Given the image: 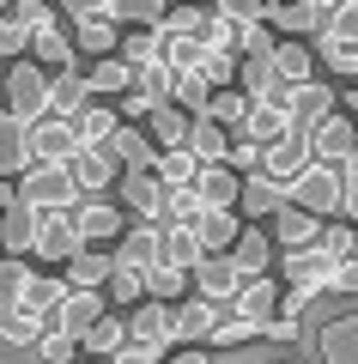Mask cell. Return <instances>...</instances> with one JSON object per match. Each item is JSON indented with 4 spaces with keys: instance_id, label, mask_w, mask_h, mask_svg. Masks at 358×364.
Masks as SVG:
<instances>
[{
    "instance_id": "41",
    "label": "cell",
    "mask_w": 358,
    "mask_h": 364,
    "mask_svg": "<svg viewBox=\"0 0 358 364\" xmlns=\"http://www.w3.org/2000/svg\"><path fill=\"white\" fill-rule=\"evenodd\" d=\"M189 122H194V116H182V109L158 104L152 116H146V134H152L158 146H182V140H189Z\"/></svg>"
},
{
    "instance_id": "10",
    "label": "cell",
    "mask_w": 358,
    "mask_h": 364,
    "mask_svg": "<svg viewBox=\"0 0 358 364\" xmlns=\"http://www.w3.org/2000/svg\"><path fill=\"white\" fill-rule=\"evenodd\" d=\"M25 55H37L43 67H79V49H73V25H61V13L25 25Z\"/></svg>"
},
{
    "instance_id": "15",
    "label": "cell",
    "mask_w": 358,
    "mask_h": 364,
    "mask_svg": "<svg viewBox=\"0 0 358 364\" xmlns=\"http://www.w3.org/2000/svg\"><path fill=\"white\" fill-rule=\"evenodd\" d=\"M189 286L206 291V298H219V304H231V291L243 286V267L231 261V249H225V255H201V261H194V273H189Z\"/></svg>"
},
{
    "instance_id": "2",
    "label": "cell",
    "mask_w": 358,
    "mask_h": 364,
    "mask_svg": "<svg viewBox=\"0 0 358 364\" xmlns=\"http://www.w3.org/2000/svg\"><path fill=\"white\" fill-rule=\"evenodd\" d=\"M0 91H6V116H19V122L43 116V109H49V67H43L37 55H13Z\"/></svg>"
},
{
    "instance_id": "20",
    "label": "cell",
    "mask_w": 358,
    "mask_h": 364,
    "mask_svg": "<svg viewBox=\"0 0 358 364\" xmlns=\"http://www.w3.org/2000/svg\"><path fill=\"white\" fill-rule=\"evenodd\" d=\"M37 164V158H31V140H25V122L19 116H6V109H0V182H19L25 176V170Z\"/></svg>"
},
{
    "instance_id": "28",
    "label": "cell",
    "mask_w": 358,
    "mask_h": 364,
    "mask_svg": "<svg viewBox=\"0 0 358 364\" xmlns=\"http://www.w3.org/2000/svg\"><path fill=\"white\" fill-rule=\"evenodd\" d=\"M85 85H91V97H122V91L134 85V67L122 61V55H91Z\"/></svg>"
},
{
    "instance_id": "37",
    "label": "cell",
    "mask_w": 358,
    "mask_h": 364,
    "mask_svg": "<svg viewBox=\"0 0 358 364\" xmlns=\"http://www.w3.org/2000/svg\"><path fill=\"white\" fill-rule=\"evenodd\" d=\"M334 109V91L322 85V79H304V85H292V122L298 128H310L316 116H328Z\"/></svg>"
},
{
    "instance_id": "18",
    "label": "cell",
    "mask_w": 358,
    "mask_h": 364,
    "mask_svg": "<svg viewBox=\"0 0 358 364\" xmlns=\"http://www.w3.org/2000/svg\"><path fill=\"white\" fill-rule=\"evenodd\" d=\"M322 225H328V219L304 213L298 200H280V207H273V243H280V255H285V249H304V243H316V237H322Z\"/></svg>"
},
{
    "instance_id": "22",
    "label": "cell",
    "mask_w": 358,
    "mask_h": 364,
    "mask_svg": "<svg viewBox=\"0 0 358 364\" xmlns=\"http://www.w3.org/2000/svg\"><path fill=\"white\" fill-rule=\"evenodd\" d=\"M231 261L243 267V279L249 273H273V231H261V225L243 219V231H237V243H231Z\"/></svg>"
},
{
    "instance_id": "8",
    "label": "cell",
    "mask_w": 358,
    "mask_h": 364,
    "mask_svg": "<svg viewBox=\"0 0 358 364\" xmlns=\"http://www.w3.org/2000/svg\"><path fill=\"white\" fill-rule=\"evenodd\" d=\"M25 140H31V158H49V164H67L85 146L79 128H73V116H55V109H43V116L25 122Z\"/></svg>"
},
{
    "instance_id": "19",
    "label": "cell",
    "mask_w": 358,
    "mask_h": 364,
    "mask_svg": "<svg viewBox=\"0 0 358 364\" xmlns=\"http://www.w3.org/2000/svg\"><path fill=\"white\" fill-rule=\"evenodd\" d=\"M268 61H273V79H285V85L316 79V49H310V37H273Z\"/></svg>"
},
{
    "instance_id": "49",
    "label": "cell",
    "mask_w": 358,
    "mask_h": 364,
    "mask_svg": "<svg viewBox=\"0 0 358 364\" xmlns=\"http://www.w3.org/2000/svg\"><path fill=\"white\" fill-rule=\"evenodd\" d=\"M13 55H25V25L0 6V61H13Z\"/></svg>"
},
{
    "instance_id": "42",
    "label": "cell",
    "mask_w": 358,
    "mask_h": 364,
    "mask_svg": "<svg viewBox=\"0 0 358 364\" xmlns=\"http://www.w3.org/2000/svg\"><path fill=\"white\" fill-rule=\"evenodd\" d=\"M158 31H170V37H201V31H206V6H201V0H182V6H164Z\"/></svg>"
},
{
    "instance_id": "9",
    "label": "cell",
    "mask_w": 358,
    "mask_h": 364,
    "mask_svg": "<svg viewBox=\"0 0 358 364\" xmlns=\"http://www.w3.org/2000/svg\"><path fill=\"white\" fill-rule=\"evenodd\" d=\"M115 195H122V207H128L134 219H164L170 182L158 176L152 164H146V170H122V176H115Z\"/></svg>"
},
{
    "instance_id": "53",
    "label": "cell",
    "mask_w": 358,
    "mask_h": 364,
    "mask_svg": "<svg viewBox=\"0 0 358 364\" xmlns=\"http://www.w3.org/2000/svg\"><path fill=\"white\" fill-rule=\"evenodd\" d=\"M268 364H304V358H268Z\"/></svg>"
},
{
    "instance_id": "55",
    "label": "cell",
    "mask_w": 358,
    "mask_h": 364,
    "mask_svg": "<svg viewBox=\"0 0 358 364\" xmlns=\"http://www.w3.org/2000/svg\"><path fill=\"white\" fill-rule=\"evenodd\" d=\"M0 6H6V0H0Z\"/></svg>"
},
{
    "instance_id": "38",
    "label": "cell",
    "mask_w": 358,
    "mask_h": 364,
    "mask_svg": "<svg viewBox=\"0 0 358 364\" xmlns=\"http://www.w3.org/2000/svg\"><path fill=\"white\" fill-rule=\"evenodd\" d=\"M146 298H164V304L189 298V267H170V261H152V267H146Z\"/></svg>"
},
{
    "instance_id": "7",
    "label": "cell",
    "mask_w": 358,
    "mask_h": 364,
    "mask_svg": "<svg viewBox=\"0 0 358 364\" xmlns=\"http://www.w3.org/2000/svg\"><path fill=\"white\" fill-rule=\"evenodd\" d=\"M310 164H316V152H310V134L292 128V134H280V140L261 146V164H256V170H261V176H273L280 188H292V182L304 176Z\"/></svg>"
},
{
    "instance_id": "31",
    "label": "cell",
    "mask_w": 358,
    "mask_h": 364,
    "mask_svg": "<svg viewBox=\"0 0 358 364\" xmlns=\"http://www.w3.org/2000/svg\"><path fill=\"white\" fill-rule=\"evenodd\" d=\"M85 97H91V85H85L79 67H49V109L55 116H73Z\"/></svg>"
},
{
    "instance_id": "51",
    "label": "cell",
    "mask_w": 358,
    "mask_h": 364,
    "mask_svg": "<svg viewBox=\"0 0 358 364\" xmlns=\"http://www.w3.org/2000/svg\"><path fill=\"white\" fill-rule=\"evenodd\" d=\"M164 364H206V346H177Z\"/></svg>"
},
{
    "instance_id": "52",
    "label": "cell",
    "mask_w": 358,
    "mask_h": 364,
    "mask_svg": "<svg viewBox=\"0 0 358 364\" xmlns=\"http://www.w3.org/2000/svg\"><path fill=\"white\" fill-rule=\"evenodd\" d=\"M13 207V182H0V213Z\"/></svg>"
},
{
    "instance_id": "27",
    "label": "cell",
    "mask_w": 358,
    "mask_h": 364,
    "mask_svg": "<svg viewBox=\"0 0 358 364\" xmlns=\"http://www.w3.org/2000/svg\"><path fill=\"white\" fill-rule=\"evenodd\" d=\"M194 231H201L206 255H225V249L237 243V231H243V219H237V207H201V219H194Z\"/></svg>"
},
{
    "instance_id": "46",
    "label": "cell",
    "mask_w": 358,
    "mask_h": 364,
    "mask_svg": "<svg viewBox=\"0 0 358 364\" xmlns=\"http://www.w3.org/2000/svg\"><path fill=\"white\" fill-rule=\"evenodd\" d=\"M219 18H231V25H261L268 18V0H206Z\"/></svg>"
},
{
    "instance_id": "30",
    "label": "cell",
    "mask_w": 358,
    "mask_h": 364,
    "mask_svg": "<svg viewBox=\"0 0 358 364\" xmlns=\"http://www.w3.org/2000/svg\"><path fill=\"white\" fill-rule=\"evenodd\" d=\"M310 49H316V61L328 67L334 79H346V85L358 79V43H346V37H328V31H316V37H310Z\"/></svg>"
},
{
    "instance_id": "14",
    "label": "cell",
    "mask_w": 358,
    "mask_h": 364,
    "mask_svg": "<svg viewBox=\"0 0 358 364\" xmlns=\"http://www.w3.org/2000/svg\"><path fill=\"white\" fill-rule=\"evenodd\" d=\"M298 122H292V104L285 97H249V116L237 122V134H249V140H280V134H292Z\"/></svg>"
},
{
    "instance_id": "1",
    "label": "cell",
    "mask_w": 358,
    "mask_h": 364,
    "mask_svg": "<svg viewBox=\"0 0 358 364\" xmlns=\"http://www.w3.org/2000/svg\"><path fill=\"white\" fill-rule=\"evenodd\" d=\"M79 243L85 237L73 225V207H25V255L37 267H67Z\"/></svg>"
},
{
    "instance_id": "25",
    "label": "cell",
    "mask_w": 358,
    "mask_h": 364,
    "mask_svg": "<svg viewBox=\"0 0 358 364\" xmlns=\"http://www.w3.org/2000/svg\"><path fill=\"white\" fill-rule=\"evenodd\" d=\"M115 122H122V109H115V97H85V104L73 109V128L85 146H103L115 134Z\"/></svg>"
},
{
    "instance_id": "32",
    "label": "cell",
    "mask_w": 358,
    "mask_h": 364,
    "mask_svg": "<svg viewBox=\"0 0 358 364\" xmlns=\"http://www.w3.org/2000/svg\"><path fill=\"white\" fill-rule=\"evenodd\" d=\"M201 116H213L219 128H237V122L249 116V91L237 85V79H231V85H213V91H206V104H201Z\"/></svg>"
},
{
    "instance_id": "43",
    "label": "cell",
    "mask_w": 358,
    "mask_h": 364,
    "mask_svg": "<svg viewBox=\"0 0 358 364\" xmlns=\"http://www.w3.org/2000/svg\"><path fill=\"white\" fill-rule=\"evenodd\" d=\"M110 18L122 31L128 25H158V18H164V0H110Z\"/></svg>"
},
{
    "instance_id": "21",
    "label": "cell",
    "mask_w": 358,
    "mask_h": 364,
    "mask_svg": "<svg viewBox=\"0 0 358 364\" xmlns=\"http://www.w3.org/2000/svg\"><path fill=\"white\" fill-rule=\"evenodd\" d=\"M73 25V49L79 55H115V43H122V25H115L110 13H79L67 18Z\"/></svg>"
},
{
    "instance_id": "50",
    "label": "cell",
    "mask_w": 358,
    "mask_h": 364,
    "mask_svg": "<svg viewBox=\"0 0 358 364\" xmlns=\"http://www.w3.org/2000/svg\"><path fill=\"white\" fill-rule=\"evenodd\" d=\"M61 18H79V13H110V0H55Z\"/></svg>"
},
{
    "instance_id": "6",
    "label": "cell",
    "mask_w": 358,
    "mask_h": 364,
    "mask_svg": "<svg viewBox=\"0 0 358 364\" xmlns=\"http://www.w3.org/2000/svg\"><path fill=\"white\" fill-rule=\"evenodd\" d=\"M304 134H310V152L328 158V164H346V158H358V116H352V109H340V104H334L328 116H316Z\"/></svg>"
},
{
    "instance_id": "54",
    "label": "cell",
    "mask_w": 358,
    "mask_h": 364,
    "mask_svg": "<svg viewBox=\"0 0 358 364\" xmlns=\"http://www.w3.org/2000/svg\"><path fill=\"white\" fill-rule=\"evenodd\" d=\"M0 109H6V91H0Z\"/></svg>"
},
{
    "instance_id": "3",
    "label": "cell",
    "mask_w": 358,
    "mask_h": 364,
    "mask_svg": "<svg viewBox=\"0 0 358 364\" xmlns=\"http://www.w3.org/2000/svg\"><path fill=\"white\" fill-rule=\"evenodd\" d=\"M13 200H19V207H73V200H79V182H73V170H67V164L37 158V164L13 182Z\"/></svg>"
},
{
    "instance_id": "44",
    "label": "cell",
    "mask_w": 358,
    "mask_h": 364,
    "mask_svg": "<svg viewBox=\"0 0 358 364\" xmlns=\"http://www.w3.org/2000/svg\"><path fill=\"white\" fill-rule=\"evenodd\" d=\"M37 352H43V364H79V358H85L79 340L61 334V328H43V334H37Z\"/></svg>"
},
{
    "instance_id": "4",
    "label": "cell",
    "mask_w": 358,
    "mask_h": 364,
    "mask_svg": "<svg viewBox=\"0 0 358 364\" xmlns=\"http://www.w3.org/2000/svg\"><path fill=\"white\" fill-rule=\"evenodd\" d=\"M285 200H298V207L316 213V219H340V164L316 158V164H310L304 176L285 188Z\"/></svg>"
},
{
    "instance_id": "33",
    "label": "cell",
    "mask_w": 358,
    "mask_h": 364,
    "mask_svg": "<svg viewBox=\"0 0 358 364\" xmlns=\"http://www.w3.org/2000/svg\"><path fill=\"white\" fill-rule=\"evenodd\" d=\"M189 146H194L201 164H225V158H231V128H219L213 116H194L189 122Z\"/></svg>"
},
{
    "instance_id": "26",
    "label": "cell",
    "mask_w": 358,
    "mask_h": 364,
    "mask_svg": "<svg viewBox=\"0 0 358 364\" xmlns=\"http://www.w3.org/2000/svg\"><path fill=\"white\" fill-rule=\"evenodd\" d=\"M194 195H201V207H237V195H243V176L231 164H201V176H194Z\"/></svg>"
},
{
    "instance_id": "36",
    "label": "cell",
    "mask_w": 358,
    "mask_h": 364,
    "mask_svg": "<svg viewBox=\"0 0 358 364\" xmlns=\"http://www.w3.org/2000/svg\"><path fill=\"white\" fill-rule=\"evenodd\" d=\"M152 170L170 182V188H177V182H194V176H201V158H194V146H189V140H182V146H158Z\"/></svg>"
},
{
    "instance_id": "24",
    "label": "cell",
    "mask_w": 358,
    "mask_h": 364,
    "mask_svg": "<svg viewBox=\"0 0 358 364\" xmlns=\"http://www.w3.org/2000/svg\"><path fill=\"white\" fill-rule=\"evenodd\" d=\"M110 267H115V249H110V243H79L73 261H67L61 273H67V286H103Z\"/></svg>"
},
{
    "instance_id": "35",
    "label": "cell",
    "mask_w": 358,
    "mask_h": 364,
    "mask_svg": "<svg viewBox=\"0 0 358 364\" xmlns=\"http://www.w3.org/2000/svg\"><path fill=\"white\" fill-rule=\"evenodd\" d=\"M43 316L25 310V304H0V346H37Z\"/></svg>"
},
{
    "instance_id": "23",
    "label": "cell",
    "mask_w": 358,
    "mask_h": 364,
    "mask_svg": "<svg viewBox=\"0 0 358 364\" xmlns=\"http://www.w3.org/2000/svg\"><path fill=\"white\" fill-rule=\"evenodd\" d=\"M280 279H273V273H249V279H243V286H237V291H231V310H237V316H273V310H280Z\"/></svg>"
},
{
    "instance_id": "47",
    "label": "cell",
    "mask_w": 358,
    "mask_h": 364,
    "mask_svg": "<svg viewBox=\"0 0 358 364\" xmlns=\"http://www.w3.org/2000/svg\"><path fill=\"white\" fill-rule=\"evenodd\" d=\"M231 170H237V176H249V170L261 164V140H249V134H237L231 128V158H225Z\"/></svg>"
},
{
    "instance_id": "34",
    "label": "cell",
    "mask_w": 358,
    "mask_h": 364,
    "mask_svg": "<svg viewBox=\"0 0 358 364\" xmlns=\"http://www.w3.org/2000/svg\"><path fill=\"white\" fill-rule=\"evenodd\" d=\"M122 340H128V316H115V310H103L98 322L85 328V340H79V352H85V358H110V352L122 346Z\"/></svg>"
},
{
    "instance_id": "29",
    "label": "cell",
    "mask_w": 358,
    "mask_h": 364,
    "mask_svg": "<svg viewBox=\"0 0 358 364\" xmlns=\"http://www.w3.org/2000/svg\"><path fill=\"white\" fill-rule=\"evenodd\" d=\"M285 200V188L273 176H261V170H249L243 176V195H237V213L243 219H273V207Z\"/></svg>"
},
{
    "instance_id": "39",
    "label": "cell",
    "mask_w": 358,
    "mask_h": 364,
    "mask_svg": "<svg viewBox=\"0 0 358 364\" xmlns=\"http://www.w3.org/2000/svg\"><path fill=\"white\" fill-rule=\"evenodd\" d=\"M170 352H177V340H122V346L110 352V364H164Z\"/></svg>"
},
{
    "instance_id": "17",
    "label": "cell",
    "mask_w": 358,
    "mask_h": 364,
    "mask_svg": "<svg viewBox=\"0 0 358 364\" xmlns=\"http://www.w3.org/2000/svg\"><path fill=\"white\" fill-rule=\"evenodd\" d=\"M103 146L115 152V164H122V170H146V164L158 158V140L146 134V122H128V116L115 122V134H110Z\"/></svg>"
},
{
    "instance_id": "45",
    "label": "cell",
    "mask_w": 358,
    "mask_h": 364,
    "mask_svg": "<svg viewBox=\"0 0 358 364\" xmlns=\"http://www.w3.org/2000/svg\"><path fill=\"white\" fill-rule=\"evenodd\" d=\"M206 91H213V85H206V79L194 73V67H189V73H177V79H170V97H177L182 109H194V116H201V104H206Z\"/></svg>"
},
{
    "instance_id": "12",
    "label": "cell",
    "mask_w": 358,
    "mask_h": 364,
    "mask_svg": "<svg viewBox=\"0 0 358 364\" xmlns=\"http://www.w3.org/2000/svg\"><path fill=\"white\" fill-rule=\"evenodd\" d=\"M268 25L273 37H316L328 25V6L322 0H268Z\"/></svg>"
},
{
    "instance_id": "16",
    "label": "cell",
    "mask_w": 358,
    "mask_h": 364,
    "mask_svg": "<svg viewBox=\"0 0 358 364\" xmlns=\"http://www.w3.org/2000/svg\"><path fill=\"white\" fill-rule=\"evenodd\" d=\"M316 358L322 364H358V310L352 316H328L316 328Z\"/></svg>"
},
{
    "instance_id": "48",
    "label": "cell",
    "mask_w": 358,
    "mask_h": 364,
    "mask_svg": "<svg viewBox=\"0 0 358 364\" xmlns=\"http://www.w3.org/2000/svg\"><path fill=\"white\" fill-rule=\"evenodd\" d=\"M328 37H346V43H358V0H340V6H328Z\"/></svg>"
},
{
    "instance_id": "40",
    "label": "cell",
    "mask_w": 358,
    "mask_h": 364,
    "mask_svg": "<svg viewBox=\"0 0 358 364\" xmlns=\"http://www.w3.org/2000/svg\"><path fill=\"white\" fill-rule=\"evenodd\" d=\"M31 273H37V261H31V255H13V249H0V304H19V291H25Z\"/></svg>"
},
{
    "instance_id": "13",
    "label": "cell",
    "mask_w": 358,
    "mask_h": 364,
    "mask_svg": "<svg viewBox=\"0 0 358 364\" xmlns=\"http://www.w3.org/2000/svg\"><path fill=\"white\" fill-rule=\"evenodd\" d=\"M219 316H225V304L206 298V291H189V298H177V340H182V346H194V340L206 346V334L219 328Z\"/></svg>"
},
{
    "instance_id": "5",
    "label": "cell",
    "mask_w": 358,
    "mask_h": 364,
    "mask_svg": "<svg viewBox=\"0 0 358 364\" xmlns=\"http://www.w3.org/2000/svg\"><path fill=\"white\" fill-rule=\"evenodd\" d=\"M73 225H79V237H85V243H110L115 249V237L128 231V207H122V200L115 195H79L73 200Z\"/></svg>"
},
{
    "instance_id": "11",
    "label": "cell",
    "mask_w": 358,
    "mask_h": 364,
    "mask_svg": "<svg viewBox=\"0 0 358 364\" xmlns=\"http://www.w3.org/2000/svg\"><path fill=\"white\" fill-rule=\"evenodd\" d=\"M67 170H73L79 195H115V176H122V164H115L110 146H79V152L67 158Z\"/></svg>"
}]
</instances>
